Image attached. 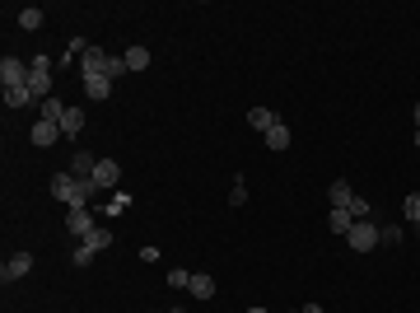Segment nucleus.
Instances as JSON below:
<instances>
[{
  "mask_svg": "<svg viewBox=\"0 0 420 313\" xmlns=\"http://www.w3.org/2000/svg\"><path fill=\"white\" fill-rule=\"evenodd\" d=\"M416 150H420V126H416Z\"/></svg>",
  "mask_w": 420,
  "mask_h": 313,
  "instance_id": "7c9ffc66",
  "label": "nucleus"
},
{
  "mask_svg": "<svg viewBox=\"0 0 420 313\" xmlns=\"http://www.w3.org/2000/svg\"><path fill=\"white\" fill-rule=\"evenodd\" d=\"M84 94H89L94 103H103V99L112 94V79H103V75H89V79H84Z\"/></svg>",
  "mask_w": 420,
  "mask_h": 313,
  "instance_id": "f3484780",
  "label": "nucleus"
},
{
  "mask_svg": "<svg viewBox=\"0 0 420 313\" xmlns=\"http://www.w3.org/2000/svg\"><path fill=\"white\" fill-rule=\"evenodd\" d=\"M350 224H355L350 211H332L327 215V229H332V234H350Z\"/></svg>",
  "mask_w": 420,
  "mask_h": 313,
  "instance_id": "412c9836",
  "label": "nucleus"
},
{
  "mask_svg": "<svg viewBox=\"0 0 420 313\" xmlns=\"http://www.w3.org/2000/svg\"><path fill=\"white\" fill-rule=\"evenodd\" d=\"M103 248H112V234H108V229H103V224H99V229H94V234H89L84 243L75 248V267H89V262L99 258Z\"/></svg>",
  "mask_w": 420,
  "mask_h": 313,
  "instance_id": "39448f33",
  "label": "nucleus"
},
{
  "mask_svg": "<svg viewBox=\"0 0 420 313\" xmlns=\"http://www.w3.org/2000/svg\"><path fill=\"white\" fill-rule=\"evenodd\" d=\"M168 285H173V290H187V285H192V271L173 267V271H168Z\"/></svg>",
  "mask_w": 420,
  "mask_h": 313,
  "instance_id": "393cba45",
  "label": "nucleus"
},
{
  "mask_svg": "<svg viewBox=\"0 0 420 313\" xmlns=\"http://www.w3.org/2000/svg\"><path fill=\"white\" fill-rule=\"evenodd\" d=\"M262 136H266V150H276V155H280V150H289V126L280 122V117H276L271 126H266Z\"/></svg>",
  "mask_w": 420,
  "mask_h": 313,
  "instance_id": "f8f14e48",
  "label": "nucleus"
},
{
  "mask_svg": "<svg viewBox=\"0 0 420 313\" xmlns=\"http://www.w3.org/2000/svg\"><path fill=\"white\" fill-rule=\"evenodd\" d=\"M168 313H187V309H168Z\"/></svg>",
  "mask_w": 420,
  "mask_h": 313,
  "instance_id": "473e14b6",
  "label": "nucleus"
},
{
  "mask_svg": "<svg viewBox=\"0 0 420 313\" xmlns=\"http://www.w3.org/2000/svg\"><path fill=\"white\" fill-rule=\"evenodd\" d=\"M248 313H271V309H262V304H253V309H248Z\"/></svg>",
  "mask_w": 420,
  "mask_h": 313,
  "instance_id": "c756f323",
  "label": "nucleus"
},
{
  "mask_svg": "<svg viewBox=\"0 0 420 313\" xmlns=\"http://www.w3.org/2000/svg\"><path fill=\"white\" fill-rule=\"evenodd\" d=\"M346 243H350V253H369V248H378V224L374 220H355L350 234H346Z\"/></svg>",
  "mask_w": 420,
  "mask_h": 313,
  "instance_id": "20e7f679",
  "label": "nucleus"
},
{
  "mask_svg": "<svg viewBox=\"0 0 420 313\" xmlns=\"http://www.w3.org/2000/svg\"><path fill=\"white\" fill-rule=\"evenodd\" d=\"M378 243H402V224H387V229H378Z\"/></svg>",
  "mask_w": 420,
  "mask_h": 313,
  "instance_id": "a878e982",
  "label": "nucleus"
},
{
  "mask_svg": "<svg viewBox=\"0 0 420 313\" xmlns=\"http://www.w3.org/2000/svg\"><path fill=\"white\" fill-rule=\"evenodd\" d=\"M229 202H233V206H243V202H248V182H243V178H233V192H229Z\"/></svg>",
  "mask_w": 420,
  "mask_h": 313,
  "instance_id": "bb28decb",
  "label": "nucleus"
},
{
  "mask_svg": "<svg viewBox=\"0 0 420 313\" xmlns=\"http://www.w3.org/2000/svg\"><path fill=\"white\" fill-rule=\"evenodd\" d=\"M416 126H420V103H416Z\"/></svg>",
  "mask_w": 420,
  "mask_h": 313,
  "instance_id": "2f4dec72",
  "label": "nucleus"
},
{
  "mask_svg": "<svg viewBox=\"0 0 420 313\" xmlns=\"http://www.w3.org/2000/svg\"><path fill=\"white\" fill-rule=\"evenodd\" d=\"M164 313H168V309H164Z\"/></svg>",
  "mask_w": 420,
  "mask_h": 313,
  "instance_id": "f704fd0d",
  "label": "nucleus"
},
{
  "mask_svg": "<svg viewBox=\"0 0 420 313\" xmlns=\"http://www.w3.org/2000/svg\"><path fill=\"white\" fill-rule=\"evenodd\" d=\"M94 187L99 192H117L122 187V164H117V159H99V168H94Z\"/></svg>",
  "mask_w": 420,
  "mask_h": 313,
  "instance_id": "423d86ee",
  "label": "nucleus"
},
{
  "mask_svg": "<svg viewBox=\"0 0 420 313\" xmlns=\"http://www.w3.org/2000/svg\"><path fill=\"white\" fill-rule=\"evenodd\" d=\"M346 211H350V215H355V220H369V202H365V197H355V202H350V206H346Z\"/></svg>",
  "mask_w": 420,
  "mask_h": 313,
  "instance_id": "cd10ccee",
  "label": "nucleus"
},
{
  "mask_svg": "<svg viewBox=\"0 0 420 313\" xmlns=\"http://www.w3.org/2000/svg\"><path fill=\"white\" fill-rule=\"evenodd\" d=\"M84 131V108H66V117H61V136H79Z\"/></svg>",
  "mask_w": 420,
  "mask_h": 313,
  "instance_id": "a211bd4d",
  "label": "nucleus"
},
{
  "mask_svg": "<svg viewBox=\"0 0 420 313\" xmlns=\"http://www.w3.org/2000/svg\"><path fill=\"white\" fill-rule=\"evenodd\" d=\"M19 28L38 33V28H43V10H38V5H23V10H19Z\"/></svg>",
  "mask_w": 420,
  "mask_h": 313,
  "instance_id": "aec40b11",
  "label": "nucleus"
},
{
  "mask_svg": "<svg viewBox=\"0 0 420 313\" xmlns=\"http://www.w3.org/2000/svg\"><path fill=\"white\" fill-rule=\"evenodd\" d=\"M271 122H276V112H271V108H248V126H257V131H266Z\"/></svg>",
  "mask_w": 420,
  "mask_h": 313,
  "instance_id": "4be33fe9",
  "label": "nucleus"
},
{
  "mask_svg": "<svg viewBox=\"0 0 420 313\" xmlns=\"http://www.w3.org/2000/svg\"><path fill=\"white\" fill-rule=\"evenodd\" d=\"M327 202H332V211H346V206L355 202V192H350V182H346V178H336L332 187H327Z\"/></svg>",
  "mask_w": 420,
  "mask_h": 313,
  "instance_id": "ddd939ff",
  "label": "nucleus"
},
{
  "mask_svg": "<svg viewBox=\"0 0 420 313\" xmlns=\"http://www.w3.org/2000/svg\"><path fill=\"white\" fill-rule=\"evenodd\" d=\"M402 215H407L411 224H420V192H411L407 202H402Z\"/></svg>",
  "mask_w": 420,
  "mask_h": 313,
  "instance_id": "b1692460",
  "label": "nucleus"
},
{
  "mask_svg": "<svg viewBox=\"0 0 420 313\" xmlns=\"http://www.w3.org/2000/svg\"><path fill=\"white\" fill-rule=\"evenodd\" d=\"M66 108H70V103H61L56 94H52V99H43V122H56V126H61V117H66Z\"/></svg>",
  "mask_w": 420,
  "mask_h": 313,
  "instance_id": "6ab92c4d",
  "label": "nucleus"
},
{
  "mask_svg": "<svg viewBox=\"0 0 420 313\" xmlns=\"http://www.w3.org/2000/svg\"><path fill=\"white\" fill-rule=\"evenodd\" d=\"M66 229L75 238H89L94 229H99V224H94V211H89V206H84V211H66Z\"/></svg>",
  "mask_w": 420,
  "mask_h": 313,
  "instance_id": "1a4fd4ad",
  "label": "nucleus"
},
{
  "mask_svg": "<svg viewBox=\"0 0 420 313\" xmlns=\"http://www.w3.org/2000/svg\"><path fill=\"white\" fill-rule=\"evenodd\" d=\"M126 206H131V197H126V192L117 187V192H112V197H108V202H103V211H108V215H122Z\"/></svg>",
  "mask_w": 420,
  "mask_h": 313,
  "instance_id": "5701e85b",
  "label": "nucleus"
},
{
  "mask_svg": "<svg viewBox=\"0 0 420 313\" xmlns=\"http://www.w3.org/2000/svg\"><path fill=\"white\" fill-rule=\"evenodd\" d=\"M294 313H304V309H294Z\"/></svg>",
  "mask_w": 420,
  "mask_h": 313,
  "instance_id": "72a5a7b5",
  "label": "nucleus"
},
{
  "mask_svg": "<svg viewBox=\"0 0 420 313\" xmlns=\"http://www.w3.org/2000/svg\"><path fill=\"white\" fill-rule=\"evenodd\" d=\"M192 295H197V300H215V276H206V271H197V276H192V285H187Z\"/></svg>",
  "mask_w": 420,
  "mask_h": 313,
  "instance_id": "dca6fc26",
  "label": "nucleus"
},
{
  "mask_svg": "<svg viewBox=\"0 0 420 313\" xmlns=\"http://www.w3.org/2000/svg\"><path fill=\"white\" fill-rule=\"evenodd\" d=\"M28 271H33V253H10V258H5V267H0V280H5V285H10V280H23L28 276Z\"/></svg>",
  "mask_w": 420,
  "mask_h": 313,
  "instance_id": "0eeeda50",
  "label": "nucleus"
},
{
  "mask_svg": "<svg viewBox=\"0 0 420 313\" xmlns=\"http://www.w3.org/2000/svg\"><path fill=\"white\" fill-rule=\"evenodd\" d=\"M79 70H84V79H89V75L117 79V75L126 70V61H122V56H112V52H103V47H84V61H79Z\"/></svg>",
  "mask_w": 420,
  "mask_h": 313,
  "instance_id": "f03ea898",
  "label": "nucleus"
},
{
  "mask_svg": "<svg viewBox=\"0 0 420 313\" xmlns=\"http://www.w3.org/2000/svg\"><path fill=\"white\" fill-rule=\"evenodd\" d=\"M28 103H33V89H28V84H14V89H5V108H28Z\"/></svg>",
  "mask_w": 420,
  "mask_h": 313,
  "instance_id": "2eb2a0df",
  "label": "nucleus"
},
{
  "mask_svg": "<svg viewBox=\"0 0 420 313\" xmlns=\"http://www.w3.org/2000/svg\"><path fill=\"white\" fill-rule=\"evenodd\" d=\"M94 168H99V159L89 155V150H75V155H70V173H75L79 182H89V178H94Z\"/></svg>",
  "mask_w": 420,
  "mask_h": 313,
  "instance_id": "9b49d317",
  "label": "nucleus"
},
{
  "mask_svg": "<svg viewBox=\"0 0 420 313\" xmlns=\"http://www.w3.org/2000/svg\"><path fill=\"white\" fill-rule=\"evenodd\" d=\"M122 61H126V70H136V75H140V70L150 66V47H126Z\"/></svg>",
  "mask_w": 420,
  "mask_h": 313,
  "instance_id": "4468645a",
  "label": "nucleus"
},
{
  "mask_svg": "<svg viewBox=\"0 0 420 313\" xmlns=\"http://www.w3.org/2000/svg\"><path fill=\"white\" fill-rule=\"evenodd\" d=\"M28 141H33V145H56V141H61V126H56V122H43V117H38V122H33V131H28Z\"/></svg>",
  "mask_w": 420,
  "mask_h": 313,
  "instance_id": "9d476101",
  "label": "nucleus"
},
{
  "mask_svg": "<svg viewBox=\"0 0 420 313\" xmlns=\"http://www.w3.org/2000/svg\"><path fill=\"white\" fill-rule=\"evenodd\" d=\"M0 84H5V89H14V84H28V61H19V56H5V61H0Z\"/></svg>",
  "mask_w": 420,
  "mask_h": 313,
  "instance_id": "6e6552de",
  "label": "nucleus"
},
{
  "mask_svg": "<svg viewBox=\"0 0 420 313\" xmlns=\"http://www.w3.org/2000/svg\"><path fill=\"white\" fill-rule=\"evenodd\" d=\"M28 89H33V99H52V61L47 56L28 61Z\"/></svg>",
  "mask_w": 420,
  "mask_h": 313,
  "instance_id": "7ed1b4c3",
  "label": "nucleus"
},
{
  "mask_svg": "<svg viewBox=\"0 0 420 313\" xmlns=\"http://www.w3.org/2000/svg\"><path fill=\"white\" fill-rule=\"evenodd\" d=\"M304 313H322V304H309V309H304Z\"/></svg>",
  "mask_w": 420,
  "mask_h": 313,
  "instance_id": "c85d7f7f",
  "label": "nucleus"
},
{
  "mask_svg": "<svg viewBox=\"0 0 420 313\" xmlns=\"http://www.w3.org/2000/svg\"><path fill=\"white\" fill-rule=\"evenodd\" d=\"M52 197H56V202H66V211H84V206L99 197V187H94V178L79 182L70 168H61V173H52Z\"/></svg>",
  "mask_w": 420,
  "mask_h": 313,
  "instance_id": "f257e3e1",
  "label": "nucleus"
}]
</instances>
